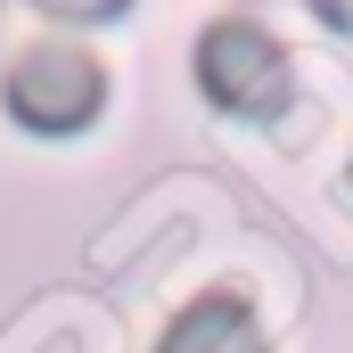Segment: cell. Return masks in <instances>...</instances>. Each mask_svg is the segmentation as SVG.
<instances>
[{
  "label": "cell",
  "instance_id": "4",
  "mask_svg": "<svg viewBox=\"0 0 353 353\" xmlns=\"http://www.w3.org/2000/svg\"><path fill=\"white\" fill-rule=\"evenodd\" d=\"M33 8H50V17H66V25H107V17H123L132 0H33Z\"/></svg>",
  "mask_w": 353,
  "mask_h": 353
},
{
  "label": "cell",
  "instance_id": "3",
  "mask_svg": "<svg viewBox=\"0 0 353 353\" xmlns=\"http://www.w3.org/2000/svg\"><path fill=\"white\" fill-rule=\"evenodd\" d=\"M157 353H271V345H263V329H255V312L239 296H197V304L173 312Z\"/></svg>",
  "mask_w": 353,
  "mask_h": 353
},
{
  "label": "cell",
  "instance_id": "1",
  "mask_svg": "<svg viewBox=\"0 0 353 353\" xmlns=\"http://www.w3.org/2000/svg\"><path fill=\"white\" fill-rule=\"evenodd\" d=\"M197 83L222 115H247V123H271L288 107V50L271 41L255 17H222L205 25L197 41Z\"/></svg>",
  "mask_w": 353,
  "mask_h": 353
},
{
  "label": "cell",
  "instance_id": "5",
  "mask_svg": "<svg viewBox=\"0 0 353 353\" xmlns=\"http://www.w3.org/2000/svg\"><path fill=\"white\" fill-rule=\"evenodd\" d=\"M312 8H321L329 25H353V0H312Z\"/></svg>",
  "mask_w": 353,
  "mask_h": 353
},
{
  "label": "cell",
  "instance_id": "2",
  "mask_svg": "<svg viewBox=\"0 0 353 353\" xmlns=\"http://www.w3.org/2000/svg\"><path fill=\"white\" fill-rule=\"evenodd\" d=\"M0 90H8L17 123H33V132H83L99 115V99H107V74L74 41H33V50L8 58V83Z\"/></svg>",
  "mask_w": 353,
  "mask_h": 353
}]
</instances>
